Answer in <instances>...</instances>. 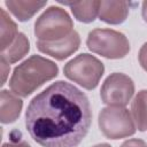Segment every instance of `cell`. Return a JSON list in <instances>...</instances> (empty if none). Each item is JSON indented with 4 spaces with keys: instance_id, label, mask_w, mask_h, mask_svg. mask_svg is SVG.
<instances>
[{
    "instance_id": "1",
    "label": "cell",
    "mask_w": 147,
    "mask_h": 147,
    "mask_svg": "<svg viewBox=\"0 0 147 147\" xmlns=\"http://www.w3.org/2000/svg\"><path fill=\"white\" fill-rule=\"evenodd\" d=\"M92 123L88 98L59 80L36 95L25 111V126L42 147H77Z\"/></svg>"
},
{
    "instance_id": "2",
    "label": "cell",
    "mask_w": 147,
    "mask_h": 147,
    "mask_svg": "<svg viewBox=\"0 0 147 147\" xmlns=\"http://www.w3.org/2000/svg\"><path fill=\"white\" fill-rule=\"evenodd\" d=\"M57 72L59 68L53 61L32 55L14 69L9 79V87L16 95L25 98L44 83L56 77Z\"/></svg>"
},
{
    "instance_id": "3",
    "label": "cell",
    "mask_w": 147,
    "mask_h": 147,
    "mask_svg": "<svg viewBox=\"0 0 147 147\" xmlns=\"http://www.w3.org/2000/svg\"><path fill=\"white\" fill-rule=\"evenodd\" d=\"M74 23L69 14L60 7H49L46 9L34 23V36L38 41L52 42L69 36Z\"/></svg>"
},
{
    "instance_id": "4",
    "label": "cell",
    "mask_w": 147,
    "mask_h": 147,
    "mask_svg": "<svg viewBox=\"0 0 147 147\" xmlns=\"http://www.w3.org/2000/svg\"><path fill=\"white\" fill-rule=\"evenodd\" d=\"M90 51L103 57L116 60L124 57L130 52V42L125 34L111 29H94L86 40Z\"/></svg>"
},
{
    "instance_id": "5",
    "label": "cell",
    "mask_w": 147,
    "mask_h": 147,
    "mask_svg": "<svg viewBox=\"0 0 147 147\" xmlns=\"http://www.w3.org/2000/svg\"><path fill=\"white\" fill-rule=\"evenodd\" d=\"M103 71L102 62L87 53L79 54L70 60L63 69L67 78L86 90H93L98 86Z\"/></svg>"
},
{
    "instance_id": "6",
    "label": "cell",
    "mask_w": 147,
    "mask_h": 147,
    "mask_svg": "<svg viewBox=\"0 0 147 147\" xmlns=\"http://www.w3.org/2000/svg\"><path fill=\"white\" fill-rule=\"evenodd\" d=\"M99 127L108 139L126 138L136 132L131 113L124 107L108 106L99 113Z\"/></svg>"
},
{
    "instance_id": "7",
    "label": "cell",
    "mask_w": 147,
    "mask_h": 147,
    "mask_svg": "<svg viewBox=\"0 0 147 147\" xmlns=\"http://www.w3.org/2000/svg\"><path fill=\"white\" fill-rule=\"evenodd\" d=\"M134 93L132 79L121 72L109 75L103 82L100 91L102 102L108 106L124 107L129 103Z\"/></svg>"
},
{
    "instance_id": "8",
    "label": "cell",
    "mask_w": 147,
    "mask_h": 147,
    "mask_svg": "<svg viewBox=\"0 0 147 147\" xmlns=\"http://www.w3.org/2000/svg\"><path fill=\"white\" fill-rule=\"evenodd\" d=\"M80 45V38L78 32L75 30L63 39L52 41V42H46V41H37V47L40 52L51 55L52 57L62 61L67 57H69L71 54H74Z\"/></svg>"
},
{
    "instance_id": "9",
    "label": "cell",
    "mask_w": 147,
    "mask_h": 147,
    "mask_svg": "<svg viewBox=\"0 0 147 147\" xmlns=\"http://www.w3.org/2000/svg\"><path fill=\"white\" fill-rule=\"evenodd\" d=\"M129 8L126 1H100L99 17L108 24H121L126 20Z\"/></svg>"
},
{
    "instance_id": "10",
    "label": "cell",
    "mask_w": 147,
    "mask_h": 147,
    "mask_svg": "<svg viewBox=\"0 0 147 147\" xmlns=\"http://www.w3.org/2000/svg\"><path fill=\"white\" fill-rule=\"evenodd\" d=\"M23 102L13 92L2 90L0 94V121L3 124L15 122L22 110Z\"/></svg>"
},
{
    "instance_id": "11",
    "label": "cell",
    "mask_w": 147,
    "mask_h": 147,
    "mask_svg": "<svg viewBox=\"0 0 147 147\" xmlns=\"http://www.w3.org/2000/svg\"><path fill=\"white\" fill-rule=\"evenodd\" d=\"M5 5L9 11L15 15L18 21L24 22L30 20L36 13H38L45 5L46 1H5Z\"/></svg>"
},
{
    "instance_id": "12",
    "label": "cell",
    "mask_w": 147,
    "mask_h": 147,
    "mask_svg": "<svg viewBox=\"0 0 147 147\" xmlns=\"http://www.w3.org/2000/svg\"><path fill=\"white\" fill-rule=\"evenodd\" d=\"M71 8L74 16L83 23H91L99 15L100 1H80V2H62Z\"/></svg>"
},
{
    "instance_id": "13",
    "label": "cell",
    "mask_w": 147,
    "mask_h": 147,
    "mask_svg": "<svg viewBox=\"0 0 147 147\" xmlns=\"http://www.w3.org/2000/svg\"><path fill=\"white\" fill-rule=\"evenodd\" d=\"M29 49H30V42L28 38L25 37L24 33L18 32L15 40L6 49L0 52L1 60L6 61L8 64L15 63L22 57H24V55L29 52Z\"/></svg>"
},
{
    "instance_id": "14",
    "label": "cell",
    "mask_w": 147,
    "mask_h": 147,
    "mask_svg": "<svg viewBox=\"0 0 147 147\" xmlns=\"http://www.w3.org/2000/svg\"><path fill=\"white\" fill-rule=\"evenodd\" d=\"M131 116L139 131L147 130V90H141L131 103Z\"/></svg>"
},
{
    "instance_id": "15",
    "label": "cell",
    "mask_w": 147,
    "mask_h": 147,
    "mask_svg": "<svg viewBox=\"0 0 147 147\" xmlns=\"http://www.w3.org/2000/svg\"><path fill=\"white\" fill-rule=\"evenodd\" d=\"M18 34L16 23L10 18V16L0 9V49L1 52L6 49Z\"/></svg>"
},
{
    "instance_id": "16",
    "label": "cell",
    "mask_w": 147,
    "mask_h": 147,
    "mask_svg": "<svg viewBox=\"0 0 147 147\" xmlns=\"http://www.w3.org/2000/svg\"><path fill=\"white\" fill-rule=\"evenodd\" d=\"M138 60H139V63L142 67V69L145 71H147V41L141 46L139 54H138Z\"/></svg>"
},
{
    "instance_id": "17",
    "label": "cell",
    "mask_w": 147,
    "mask_h": 147,
    "mask_svg": "<svg viewBox=\"0 0 147 147\" xmlns=\"http://www.w3.org/2000/svg\"><path fill=\"white\" fill-rule=\"evenodd\" d=\"M121 147H147V144L141 139H129L124 141Z\"/></svg>"
},
{
    "instance_id": "18",
    "label": "cell",
    "mask_w": 147,
    "mask_h": 147,
    "mask_svg": "<svg viewBox=\"0 0 147 147\" xmlns=\"http://www.w3.org/2000/svg\"><path fill=\"white\" fill-rule=\"evenodd\" d=\"M2 147H30V145L24 141V140H21V139H13L10 142H7V144H3Z\"/></svg>"
},
{
    "instance_id": "19",
    "label": "cell",
    "mask_w": 147,
    "mask_h": 147,
    "mask_svg": "<svg viewBox=\"0 0 147 147\" xmlns=\"http://www.w3.org/2000/svg\"><path fill=\"white\" fill-rule=\"evenodd\" d=\"M0 63H1V75H2V80H1V85H3L6 83V79H7V76L9 74V64L3 61V60H0Z\"/></svg>"
},
{
    "instance_id": "20",
    "label": "cell",
    "mask_w": 147,
    "mask_h": 147,
    "mask_svg": "<svg viewBox=\"0 0 147 147\" xmlns=\"http://www.w3.org/2000/svg\"><path fill=\"white\" fill-rule=\"evenodd\" d=\"M141 15H142L144 21L147 23V1H144V2H142V7H141Z\"/></svg>"
},
{
    "instance_id": "21",
    "label": "cell",
    "mask_w": 147,
    "mask_h": 147,
    "mask_svg": "<svg viewBox=\"0 0 147 147\" xmlns=\"http://www.w3.org/2000/svg\"><path fill=\"white\" fill-rule=\"evenodd\" d=\"M93 147H111V146L108 145V144H98V145H95Z\"/></svg>"
}]
</instances>
